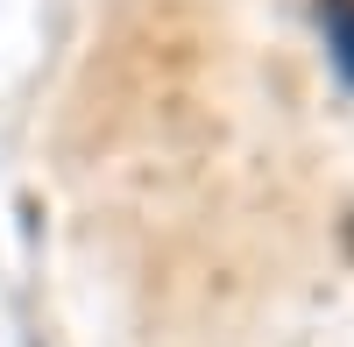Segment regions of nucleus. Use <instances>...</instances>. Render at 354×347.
Masks as SVG:
<instances>
[{
    "label": "nucleus",
    "instance_id": "1",
    "mask_svg": "<svg viewBox=\"0 0 354 347\" xmlns=\"http://www.w3.org/2000/svg\"><path fill=\"white\" fill-rule=\"evenodd\" d=\"M326 50H333V71L354 85V0H326Z\"/></svg>",
    "mask_w": 354,
    "mask_h": 347
}]
</instances>
